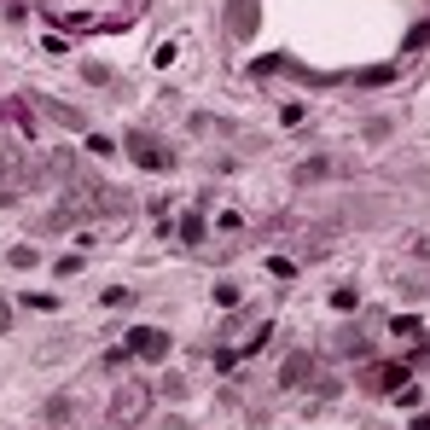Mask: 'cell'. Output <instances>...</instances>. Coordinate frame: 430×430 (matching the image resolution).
I'll return each mask as SVG.
<instances>
[{
    "instance_id": "6da1fadb",
    "label": "cell",
    "mask_w": 430,
    "mask_h": 430,
    "mask_svg": "<svg viewBox=\"0 0 430 430\" xmlns=\"http://www.w3.org/2000/svg\"><path fill=\"white\" fill-rule=\"evenodd\" d=\"M128 349H134L140 361H163V355H169V337L151 331V326H140V331H128Z\"/></svg>"
},
{
    "instance_id": "7a4b0ae2",
    "label": "cell",
    "mask_w": 430,
    "mask_h": 430,
    "mask_svg": "<svg viewBox=\"0 0 430 430\" xmlns=\"http://www.w3.org/2000/svg\"><path fill=\"white\" fill-rule=\"evenodd\" d=\"M128 151L140 157V169H163V151H157V146H151L146 134H134V140H128Z\"/></svg>"
},
{
    "instance_id": "3957f363",
    "label": "cell",
    "mask_w": 430,
    "mask_h": 430,
    "mask_svg": "<svg viewBox=\"0 0 430 430\" xmlns=\"http://www.w3.org/2000/svg\"><path fill=\"white\" fill-rule=\"evenodd\" d=\"M6 326H12V320H6V303H0V331H6Z\"/></svg>"
}]
</instances>
